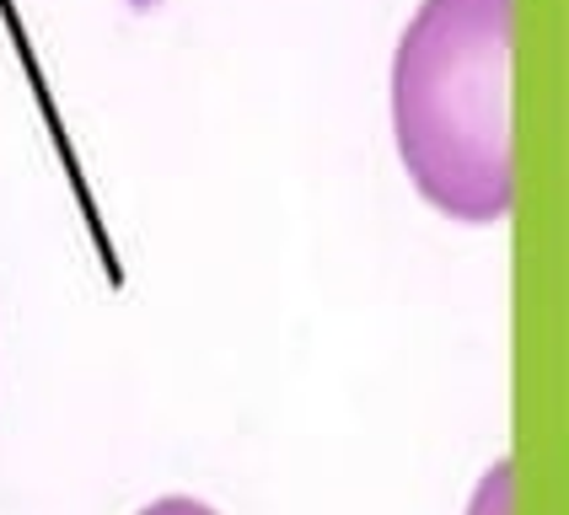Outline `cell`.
<instances>
[{"label":"cell","instance_id":"obj_1","mask_svg":"<svg viewBox=\"0 0 569 515\" xmlns=\"http://www.w3.org/2000/svg\"><path fill=\"white\" fill-rule=\"evenodd\" d=\"M510 0H419L392 54V140L425 204L462 225L510 215Z\"/></svg>","mask_w":569,"mask_h":515},{"label":"cell","instance_id":"obj_2","mask_svg":"<svg viewBox=\"0 0 569 515\" xmlns=\"http://www.w3.org/2000/svg\"><path fill=\"white\" fill-rule=\"evenodd\" d=\"M468 515H510V462H495L483 478H478V494Z\"/></svg>","mask_w":569,"mask_h":515},{"label":"cell","instance_id":"obj_3","mask_svg":"<svg viewBox=\"0 0 569 515\" xmlns=\"http://www.w3.org/2000/svg\"><path fill=\"white\" fill-rule=\"evenodd\" d=\"M140 515H216L204 499H189V494H167V499H151Z\"/></svg>","mask_w":569,"mask_h":515}]
</instances>
